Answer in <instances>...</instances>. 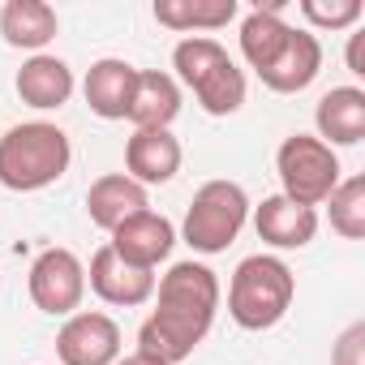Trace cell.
Segmentation results:
<instances>
[{
    "instance_id": "cell-6",
    "label": "cell",
    "mask_w": 365,
    "mask_h": 365,
    "mask_svg": "<svg viewBox=\"0 0 365 365\" xmlns=\"http://www.w3.org/2000/svg\"><path fill=\"white\" fill-rule=\"evenodd\" d=\"M275 172H279V185H284V198H292V202H301V207H309V211H318L331 194H335V185H339V155L322 142V138H314V133H292V138H284L279 142V150H275Z\"/></svg>"
},
{
    "instance_id": "cell-23",
    "label": "cell",
    "mask_w": 365,
    "mask_h": 365,
    "mask_svg": "<svg viewBox=\"0 0 365 365\" xmlns=\"http://www.w3.org/2000/svg\"><path fill=\"white\" fill-rule=\"evenodd\" d=\"M301 18L314 31H352L365 18V9L361 0H301Z\"/></svg>"
},
{
    "instance_id": "cell-25",
    "label": "cell",
    "mask_w": 365,
    "mask_h": 365,
    "mask_svg": "<svg viewBox=\"0 0 365 365\" xmlns=\"http://www.w3.org/2000/svg\"><path fill=\"white\" fill-rule=\"evenodd\" d=\"M348 73L365 78V31H352L348 35Z\"/></svg>"
},
{
    "instance_id": "cell-26",
    "label": "cell",
    "mask_w": 365,
    "mask_h": 365,
    "mask_svg": "<svg viewBox=\"0 0 365 365\" xmlns=\"http://www.w3.org/2000/svg\"><path fill=\"white\" fill-rule=\"evenodd\" d=\"M116 365H163V361H155V356H146V352H129V356H120Z\"/></svg>"
},
{
    "instance_id": "cell-12",
    "label": "cell",
    "mask_w": 365,
    "mask_h": 365,
    "mask_svg": "<svg viewBox=\"0 0 365 365\" xmlns=\"http://www.w3.org/2000/svg\"><path fill=\"white\" fill-rule=\"evenodd\" d=\"M254 232L271 250H305L318 237V211H309L284 194H271L254 207Z\"/></svg>"
},
{
    "instance_id": "cell-1",
    "label": "cell",
    "mask_w": 365,
    "mask_h": 365,
    "mask_svg": "<svg viewBox=\"0 0 365 365\" xmlns=\"http://www.w3.org/2000/svg\"><path fill=\"white\" fill-rule=\"evenodd\" d=\"M220 275L207 262H172L168 275L155 279V309L138 327V352L163 365L194 356L220 314Z\"/></svg>"
},
{
    "instance_id": "cell-13",
    "label": "cell",
    "mask_w": 365,
    "mask_h": 365,
    "mask_svg": "<svg viewBox=\"0 0 365 365\" xmlns=\"http://www.w3.org/2000/svg\"><path fill=\"white\" fill-rule=\"evenodd\" d=\"M133 86H138V69L120 56H103L86 69L82 78V95L86 108L103 120H129V103H133Z\"/></svg>"
},
{
    "instance_id": "cell-11",
    "label": "cell",
    "mask_w": 365,
    "mask_h": 365,
    "mask_svg": "<svg viewBox=\"0 0 365 365\" xmlns=\"http://www.w3.org/2000/svg\"><path fill=\"white\" fill-rule=\"evenodd\" d=\"M108 237H112L108 245H112L125 262H133V267H142V271H155V267L172 254V245H176V228H172V220H163L159 211H138V215H129L120 228H112Z\"/></svg>"
},
{
    "instance_id": "cell-18",
    "label": "cell",
    "mask_w": 365,
    "mask_h": 365,
    "mask_svg": "<svg viewBox=\"0 0 365 365\" xmlns=\"http://www.w3.org/2000/svg\"><path fill=\"white\" fill-rule=\"evenodd\" d=\"M61 31V18L48 0H9L0 5V35L9 48H22L31 56H39Z\"/></svg>"
},
{
    "instance_id": "cell-7",
    "label": "cell",
    "mask_w": 365,
    "mask_h": 365,
    "mask_svg": "<svg viewBox=\"0 0 365 365\" xmlns=\"http://www.w3.org/2000/svg\"><path fill=\"white\" fill-rule=\"evenodd\" d=\"M26 288H31V301L52 314V318H69L82 309V297H86V267L73 250H43L35 262H31V275H26Z\"/></svg>"
},
{
    "instance_id": "cell-21",
    "label": "cell",
    "mask_w": 365,
    "mask_h": 365,
    "mask_svg": "<svg viewBox=\"0 0 365 365\" xmlns=\"http://www.w3.org/2000/svg\"><path fill=\"white\" fill-rule=\"evenodd\" d=\"M237 0H155V22L176 31V35H207L224 31L237 18Z\"/></svg>"
},
{
    "instance_id": "cell-16",
    "label": "cell",
    "mask_w": 365,
    "mask_h": 365,
    "mask_svg": "<svg viewBox=\"0 0 365 365\" xmlns=\"http://www.w3.org/2000/svg\"><path fill=\"white\" fill-rule=\"evenodd\" d=\"M318 73H322V43H318V35L292 26V39H288V48L279 52V61H275L267 73H258V78H262V86L275 91V95H301L305 86H314Z\"/></svg>"
},
{
    "instance_id": "cell-15",
    "label": "cell",
    "mask_w": 365,
    "mask_h": 365,
    "mask_svg": "<svg viewBox=\"0 0 365 365\" xmlns=\"http://www.w3.org/2000/svg\"><path fill=\"white\" fill-rule=\"evenodd\" d=\"M314 125L331 150L335 146H356L365 138V91L361 86H331L318 108H314Z\"/></svg>"
},
{
    "instance_id": "cell-3",
    "label": "cell",
    "mask_w": 365,
    "mask_h": 365,
    "mask_svg": "<svg viewBox=\"0 0 365 365\" xmlns=\"http://www.w3.org/2000/svg\"><path fill=\"white\" fill-rule=\"evenodd\" d=\"M176 86H185L207 116H232L245 103V73L211 35H185L172 48Z\"/></svg>"
},
{
    "instance_id": "cell-5",
    "label": "cell",
    "mask_w": 365,
    "mask_h": 365,
    "mask_svg": "<svg viewBox=\"0 0 365 365\" xmlns=\"http://www.w3.org/2000/svg\"><path fill=\"white\" fill-rule=\"evenodd\" d=\"M245 220H250V198L237 180H207L185 211L180 237L194 254H224L241 237Z\"/></svg>"
},
{
    "instance_id": "cell-20",
    "label": "cell",
    "mask_w": 365,
    "mask_h": 365,
    "mask_svg": "<svg viewBox=\"0 0 365 365\" xmlns=\"http://www.w3.org/2000/svg\"><path fill=\"white\" fill-rule=\"evenodd\" d=\"M288 39H292V26L279 18V0H271V5H254L245 14V22H241V56L258 73H267L279 61Z\"/></svg>"
},
{
    "instance_id": "cell-17",
    "label": "cell",
    "mask_w": 365,
    "mask_h": 365,
    "mask_svg": "<svg viewBox=\"0 0 365 365\" xmlns=\"http://www.w3.org/2000/svg\"><path fill=\"white\" fill-rule=\"evenodd\" d=\"M138 211H150V198H146V190L138 185V180H129L125 172H108V176H99L95 185L86 190V215L103 232L120 228Z\"/></svg>"
},
{
    "instance_id": "cell-4",
    "label": "cell",
    "mask_w": 365,
    "mask_h": 365,
    "mask_svg": "<svg viewBox=\"0 0 365 365\" xmlns=\"http://www.w3.org/2000/svg\"><path fill=\"white\" fill-rule=\"evenodd\" d=\"M297 297V275L275 254H250L228 279V314L241 331H271Z\"/></svg>"
},
{
    "instance_id": "cell-22",
    "label": "cell",
    "mask_w": 365,
    "mask_h": 365,
    "mask_svg": "<svg viewBox=\"0 0 365 365\" xmlns=\"http://www.w3.org/2000/svg\"><path fill=\"white\" fill-rule=\"evenodd\" d=\"M322 207H331V232H339L344 241H361L365 237V176L339 180Z\"/></svg>"
},
{
    "instance_id": "cell-14",
    "label": "cell",
    "mask_w": 365,
    "mask_h": 365,
    "mask_svg": "<svg viewBox=\"0 0 365 365\" xmlns=\"http://www.w3.org/2000/svg\"><path fill=\"white\" fill-rule=\"evenodd\" d=\"M14 86H18V99H22L26 108H35V112H56V108H65V103L73 99V86H78V82H73V69H69L61 56L39 52V56L22 61Z\"/></svg>"
},
{
    "instance_id": "cell-2",
    "label": "cell",
    "mask_w": 365,
    "mask_h": 365,
    "mask_svg": "<svg viewBox=\"0 0 365 365\" xmlns=\"http://www.w3.org/2000/svg\"><path fill=\"white\" fill-rule=\"evenodd\" d=\"M69 133L52 120H22L0 133V185L14 194H39L69 172Z\"/></svg>"
},
{
    "instance_id": "cell-19",
    "label": "cell",
    "mask_w": 365,
    "mask_h": 365,
    "mask_svg": "<svg viewBox=\"0 0 365 365\" xmlns=\"http://www.w3.org/2000/svg\"><path fill=\"white\" fill-rule=\"evenodd\" d=\"M180 86L172 73L163 69H138V86H133V103H129V120L133 129H172V120L180 116Z\"/></svg>"
},
{
    "instance_id": "cell-10",
    "label": "cell",
    "mask_w": 365,
    "mask_h": 365,
    "mask_svg": "<svg viewBox=\"0 0 365 365\" xmlns=\"http://www.w3.org/2000/svg\"><path fill=\"white\" fill-rule=\"evenodd\" d=\"M180 138L172 129H133V138L125 142V176L138 180L142 190L150 185H168L180 172Z\"/></svg>"
},
{
    "instance_id": "cell-24",
    "label": "cell",
    "mask_w": 365,
    "mask_h": 365,
    "mask_svg": "<svg viewBox=\"0 0 365 365\" xmlns=\"http://www.w3.org/2000/svg\"><path fill=\"white\" fill-rule=\"evenodd\" d=\"M331 365H365V322H352V327L335 339Z\"/></svg>"
},
{
    "instance_id": "cell-8",
    "label": "cell",
    "mask_w": 365,
    "mask_h": 365,
    "mask_svg": "<svg viewBox=\"0 0 365 365\" xmlns=\"http://www.w3.org/2000/svg\"><path fill=\"white\" fill-rule=\"evenodd\" d=\"M61 365H116L120 361V327L103 309H78L56 331Z\"/></svg>"
},
{
    "instance_id": "cell-9",
    "label": "cell",
    "mask_w": 365,
    "mask_h": 365,
    "mask_svg": "<svg viewBox=\"0 0 365 365\" xmlns=\"http://www.w3.org/2000/svg\"><path fill=\"white\" fill-rule=\"evenodd\" d=\"M86 288L103 305L133 309V305H146L155 297V271H142V267L125 262L112 245H99L95 258H91V267H86Z\"/></svg>"
}]
</instances>
